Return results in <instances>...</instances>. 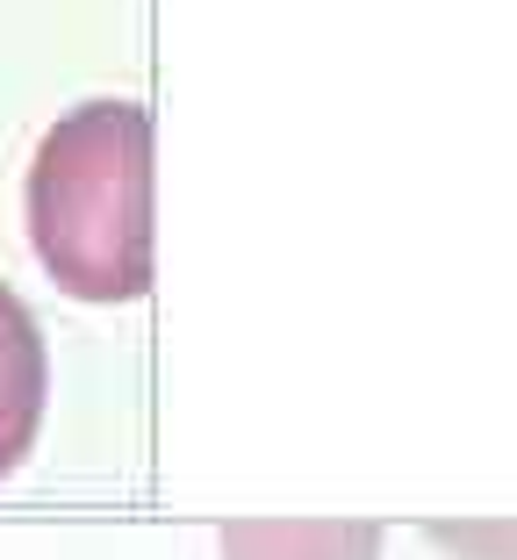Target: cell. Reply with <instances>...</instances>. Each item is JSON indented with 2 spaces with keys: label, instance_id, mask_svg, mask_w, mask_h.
<instances>
[{
  "label": "cell",
  "instance_id": "cell-1",
  "mask_svg": "<svg viewBox=\"0 0 517 560\" xmlns=\"http://www.w3.org/2000/svg\"><path fill=\"white\" fill-rule=\"evenodd\" d=\"M30 245L80 302H137L151 288V108L80 101L30 165Z\"/></svg>",
  "mask_w": 517,
  "mask_h": 560
},
{
  "label": "cell",
  "instance_id": "cell-2",
  "mask_svg": "<svg viewBox=\"0 0 517 560\" xmlns=\"http://www.w3.org/2000/svg\"><path fill=\"white\" fill-rule=\"evenodd\" d=\"M50 396V360H44V330L22 310V295L0 280V481L30 460L36 424H44Z\"/></svg>",
  "mask_w": 517,
  "mask_h": 560
},
{
  "label": "cell",
  "instance_id": "cell-3",
  "mask_svg": "<svg viewBox=\"0 0 517 560\" xmlns=\"http://www.w3.org/2000/svg\"><path fill=\"white\" fill-rule=\"evenodd\" d=\"M223 560H381V525L367 517H245L223 525Z\"/></svg>",
  "mask_w": 517,
  "mask_h": 560
}]
</instances>
